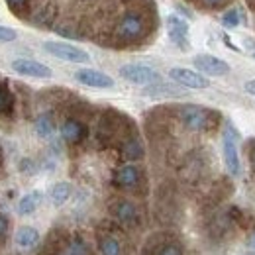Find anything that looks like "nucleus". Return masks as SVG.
<instances>
[{"label":"nucleus","mask_w":255,"mask_h":255,"mask_svg":"<svg viewBox=\"0 0 255 255\" xmlns=\"http://www.w3.org/2000/svg\"><path fill=\"white\" fill-rule=\"evenodd\" d=\"M181 124L191 131H212L222 120V114L198 104H183L177 110Z\"/></svg>","instance_id":"nucleus-2"},{"label":"nucleus","mask_w":255,"mask_h":255,"mask_svg":"<svg viewBox=\"0 0 255 255\" xmlns=\"http://www.w3.org/2000/svg\"><path fill=\"white\" fill-rule=\"evenodd\" d=\"M141 183H143V171H141V167H137L133 163L122 165V167L114 169V173H112V185L116 189L135 191Z\"/></svg>","instance_id":"nucleus-7"},{"label":"nucleus","mask_w":255,"mask_h":255,"mask_svg":"<svg viewBox=\"0 0 255 255\" xmlns=\"http://www.w3.org/2000/svg\"><path fill=\"white\" fill-rule=\"evenodd\" d=\"M194 69H198V73H202L204 77H226L230 73V65L226 63L224 59L216 57V55H196L192 59Z\"/></svg>","instance_id":"nucleus-12"},{"label":"nucleus","mask_w":255,"mask_h":255,"mask_svg":"<svg viewBox=\"0 0 255 255\" xmlns=\"http://www.w3.org/2000/svg\"><path fill=\"white\" fill-rule=\"evenodd\" d=\"M248 246H250L252 250H255V232L252 234V236H250V240H248Z\"/></svg>","instance_id":"nucleus-31"},{"label":"nucleus","mask_w":255,"mask_h":255,"mask_svg":"<svg viewBox=\"0 0 255 255\" xmlns=\"http://www.w3.org/2000/svg\"><path fill=\"white\" fill-rule=\"evenodd\" d=\"M252 57H254V59H255V51H254V53H252Z\"/></svg>","instance_id":"nucleus-32"},{"label":"nucleus","mask_w":255,"mask_h":255,"mask_svg":"<svg viewBox=\"0 0 255 255\" xmlns=\"http://www.w3.org/2000/svg\"><path fill=\"white\" fill-rule=\"evenodd\" d=\"M43 49L49 55H53L61 61H67V63H89L91 61V55L85 49L71 45V43H65V41H45Z\"/></svg>","instance_id":"nucleus-6"},{"label":"nucleus","mask_w":255,"mask_h":255,"mask_svg":"<svg viewBox=\"0 0 255 255\" xmlns=\"http://www.w3.org/2000/svg\"><path fill=\"white\" fill-rule=\"evenodd\" d=\"M248 153H250V163H252V169L255 171V137H252L248 141Z\"/></svg>","instance_id":"nucleus-28"},{"label":"nucleus","mask_w":255,"mask_h":255,"mask_svg":"<svg viewBox=\"0 0 255 255\" xmlns=\"http://www.w3.org/2000/svg\"><path fill=\"white\" fill-rule=\"evenodd\" d=\"M16 37H18L16 30L0 26V43H12V41H16Z\"/></svg>","instance_id":"nucleus-26"},{"label":"nucleus","mask_w":255,"mask_h":255,"mask_svg":"<svg viewBox=\"0 0 255 255\" xmlns=\"http://www.w3.org/2000/svg\"><path fill=\"white\" fill-rule=\"evenodd\" d=\"M108 212L112 216V220L124 228H137L141 222V216H139V210L137 206L128 200V198H116L110 202L108 206Z\"/></svg>","instance_id":"nucleus-4"},{"label":"nucleus","mask_w":255,"mask_h":255,"mask_svg":"<svg viewBox=\"0 0 255 255\" xmlns=\"http://www.w3.org/2000/svg\"><path fill=\"white\" fill-rule=\"evenodd\" d=\"M151 30H155V4H143L124 10L114 26L110 28L106 43L112 47H129L145 39Z\"/></svg>","instance_id":"nucleus-1"},{"label":"nucleus","mask_w":255,"mask_h":255,"mask_svg":"<svg viewBox=\"0 0 255 255\" xmlns=\"http://www.w3.org/2000/svg\"><path fill=\"white\" fill-rule=\"evenodd\" d=\"M12 71L22 75V77H32V79H51L53 71L45 63H39L35 59H28V57H18L12 63Z\"/></svg>","instance_id":"nucleus-11"},{"label":"nucleus","mask_w":255,"mask_h":255,"mask_svg":"<svg viewBox=\"0 0 255 255\" xmlns=\"http://www.w3.org/2000/svg\"><path fill=\"white\" fill-rule=\"evenodd\" d=\"M114 226H100L96 230V246L100 255H124V244L118 234H114Z\"/></svg>","instance_id":"nucleus-9"},{"label":"nucleus","mask_w":255,"mask_h":255,"mask_svg":"<svg viewBox=\"0 0 255 255\" xmlns=\"http://www.w3.org/2000/svg\"><path fill=\"white\" fill-rule=\"evenodd\" d=\"M71 194H73V187H71V183H57V185H53L51 187V191H49V198H51V202L55 204V206H63L65 202L71 198Z\"/></svg>","instance_id":"nucleus-21"},{"label":"nucleus","mask_w":255,"mask_h":255,"mask_svg":"<svg viewBox=\"0 0 255 255\" xmlns=\"http://www.w3.org/2000/svg\"><path fill=\"white\" fill-rule=\"evenodd\" d=\"M167 35L171 39V43L183 51H187L191 47V39H189V24L187 20H183L177 14L167 16Z\"/></svg>","instance_id":"nucleus-10"},{"label":"nucleus","mask_w":255,"mask_h":255,"mask_svg":"<svg viewBox=\"0 0 255 255\" xmlns=\"http://www.w3.org/2000/svg\"><path fill=\"white\" fill-rule=\"evenodd\" d=\"M153 255H185L183 252V244L175 238H163L159 244L155 246V254Z\"/></svg>","instance_id":"nucleus-22"},{"label":"nucleus","mask_w":255,"mask_h":255,"mask_svg":"<svg viewBox=\"0 0 255 255\" xmlns=\"http://www.w3.org/2000/svg\"><path fill=\"white\" fill-rule=\"evenodd\" d=\"M35 133L39 135V137H43V139H47V137H51L53 133H55V118L49 114V112H43V114H39L37 118H35Z\"/></svg>","instance_id":"nucleus-18"},{"label":"nucleus","mask_w":255,"mask_h":255,"mask_svg":"<svg viewBox=\"0 0 255 255\" xmlns=\"http://www.w3.org/2000/svg\"><path fill=\"white\" fill-rule=\"evenodd\" d=\"M8 8L18 16V18H28L32 6L35 4V0H6Z\"/></svg>","instance_id":"nucleus-24"},{"label":"nucleus","mask_w":255,"mask_h":255,"mask_svg":"<svg viewBox=\"0 0 255 255\" xmlns=\"http://www.w3.org/2000/svg\"><path fill=\"white\" fill-rule=\"evenodd\" d=\"M120 77L131 83V85H141V87H149L161 81V75L149 65L141 63H126L120 67Z\"/></svg>","instance_id":"nucleus-5"},{"label":"nucleus","mask_w":255,"mask_h":255,"mask_svg":"<svg viewBox=\"0 0 255 255\" xmlns=\"http://www.w3.org/2000/svg\"><path fill=\"white\" fill-rule=\"evenodd\" d=\"M59 133H61L65 143L79 145V143L85 141V137L89 133V128H87V124L83 120H79V118H67L63 124H61V128H59Z\"/></svg>","instance_id":"nucleus-14"},{"label":"nucleus","mask_w":255,"mask_h":255,"mask_svg":"<svg viewBox=\"0 0 255 255\" xmlns=\"http://www.w3.org/2000/svg\"><path fill=\"white\" fill-rule=\"evenodd\" d=\"M8 224H10V222H8V218H6L4 214H0V238H2V236L8 232Z\"/></svg>","instance_id":"nucleus-29"},{"label":"nucleus","mask_w":255,"mask_h":255,"mask_svg":"<svg viewBox=\"0 0 255 255\" xmlns=\"http://www.w3.org/2000/svg\"><path fill=\"white\" fill-rule=\"evenodd\" d=\"M14 244L20 250H32L39 244V232L33 226H22L14 234Z\"/></svg>","instance_id":"nucleus-16"},{"label":"nucleus","mask_w":255,"mask_h":255,"mask_svg":"<svg viewBox=\"0 0 255 255\" xmlns=\"http://www.w3.org/2000/svg\"><path fill=\"white\" fill-rule=\"evenodd\" d=\"M39 202H41V192L39 191L28 192V194H24V196L20 198V202H18V212H20L22 216L33 214V212L37 210Z\"/></svg>","instance_id":"nucleus-20"},{"label":"nucleus","mask_w":255,"mask_h":255,"mask_svg":"<svg viewBox=\"0 0 255 255\" xmlns=\"http://www.w3.org/2000/svg\"><path fill=\"white\" fill-rule=\"evenodd\" d=\"M145 96H151V98H179L185 93L181 89H175V87H169V85H163V83H155V85H149L145 91H143Z\"/></svg>","instance_id":"nucleus-17"},{"label":"nucleus","mask_w":255,"mask_h":255,"mask_svg":"<svg viewBox=\"0 0 255 255\" xmlns=\"http://www.w3.org/2000/svg\"><path fill=\"white\" fill-rule=\"evenodd\" d=\"M75 79L91 89H112L114 87V79L98 69H79L75 73Z\"/></svg>","instance_id":"nucleus-13"},{"label":"nucleus","mask_w":255,"mask_h":255,"mask_svg":"<svg viewBox=\"0 0 255 255\" xmlns=\"http://www.w3.org/2000/svg\"><path fill=\"white\" fill-rule=\"evenodd\" d=\"M14 106H16V98L12 95L8 83L0 81V118L2 116H12L14 114Z\"/></svg>","instance_id":"nucleus-19"},{"label":"nucleus","mask_w":255,"mask_h":255,"mask_svg":"<svg viewBox=\"0 0 255 255\" xmlns=\"http://www.w3.org/2000/svg\"><path fill=\"white\" fill-rule=\"evenodd\" d=\"M120 153H122V157L126 161H139L143 157L145 149H143V143L137 137V133L128 135L126 139L120 143Z\"/></svg>","instance_id":"nucleus-15"},{"label":"nucleus","mask_w":255,"mask_h":255,"mask_svg":"<svg viewBox=\"0 0 255 255\" xmlns=\"http://www.w3.org/2000/svg\"><path fill=\"white\" fill-rule=\"evenodd\" d=\"M169 79L175 81L177 85L185 87V89H194V91H204L210 87L208 77H204L202 73L187 69V67H173L169 69Z\"/></svg>","instance_id":"nucleus-8"},{"label":"nucleus","mask_w":255,"mask_h":255,"mask_svg":"<svg viewBox=\"0 0 255 255\" xmlns=\"http://www.w3.org/2000/svg\"><path fill=\"white\" fill-rule=\"evenodd\" d=\"M222 24L226 26V28H230V30L238 28V26L242 24L240 10H238V8H230V10H226V12L222 14Z\"/></svg>","instance_id":"nucleus-25"},{"label":"nucleus","mask_w":255,"mask_h":255,"mask_svg":"<svg viewBox=\"0 0 255 255\" xmlns=\"http://www.w3.org/2000/svg\"><path fill=\"white\" fill-rule=\"evenodd\" d=\"M222 159L232 177H238L242 173V161L238 153V131L230 122H226L222 131Z\"/></svg>","instance_id":"nucleus-3"},{"label":"nucleus","mask_w":255,"mask_h":255,"mask_svg":"<svg viewBox=\"0 0 255 255\" xmlns=\"http://www.w3.org/2000/svg\"><path fill=\"white\" fill-rule=\"evenodd\" d=\"M250 255H254V254H250Z\"/></svg>","instance_id":"nucleus-33"},{"label":"nucleus","mask_w":255,"mask_h":255,"mask_svg":"<svg viewBox=\"0 0 255 255\" xmlns=\"http://www.w3.org/2000/svg\"><path fill=\"white\" fill-rule=\"evenodd\" d=\"M244 89H246V93H248V95H254L255 96V79L248 81V83L244 85Z\"/></svg>","instance_id":"nucleus-30"},{"label":"nucleus","mask_w":255,"mask_h":255,"mask_svg":"<svg viewBox=\"0 0 255 255\" xmlns=\"http://www.w3.org/2000/svg\"><path fill=\"white\" fill-rule=\"evenodd\" d=\"M196 2H198L202 8H208V10H210V8H220L224 4H228L230 0H196Z\"/></svg>","instance_id":"nucleus-27"},{"label":"nucleus","mask_w":255,"mask_h":255,"mask_svg":"<svg viewBox=\"0 0 255 255\" xmlns=\"http://www.w3.org/2000/svg\"><path fill=\"white\" fill-rule=\"evenodd\" d=\"M65 255H91V250L81 236H73L65 246Z\"/></svg>","instance_id":"nucleus-23"}]
</instances>
